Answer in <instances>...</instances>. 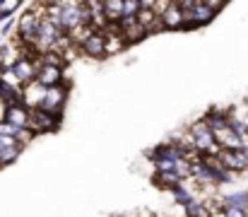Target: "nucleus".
Returning <instances> with one entry per match:
<instances>
[{"mask_svg":"<svg viewBox=\"0 0 248 217\" xmlns=\"http://www.w3.org/2000/svg\"><path fill=\"white\" fill-rule=\"evenodd\" d=\"M178 7L186 15V29H198L205 27L215 19V15L224 7V2L215 0H178Z\"/></svg>","mask_w":248,"mask_h":217,"instance_id":"1","label":"nucleus"},{"mask_svg":"<svg viewBox=\"0 0 248 217\" xmlns=\"http://www.w3.org/2000/svg\"><path fill=\"white\" fill-rule=\"evenodd\" d=\"M188 131H190V135H193L195 150H198L202 157H219L222 147L217 145V140H215V133H212V128L207 126V121H205V118L193 121V123L188 126Z\"/></svg>","mask_w":248,"mask_h":217,"instance_id":"2","label":"nucleus"},{"mask_svg":"<svg viewBox=\"0 0 248 217\" xmlns=\"http://www.w3.org/2000/svg\"><path fill=\"white\" fill-rule=\"evenodd\" d=\"M68 94H70V84H65V82L58 84V87H48V89H46V99H44V104H41V111L53 114V116L61 118L63 106H65V101H68Z\"/></svg>","mask_w":248,"mask_h":217,"instance_id":"3","label":"nucleus"},{"mask_svg":"<svg viewBox=\"0 0 248 217\" xmlns=\"http://www.w3.org/2000/svg\"><path fill=\"white\" fill-rule=\"evenodd\" d=\"M58 126H61V118H58V116L46 114V111H41V109H34V111L29 114V126H27V131H31L34 135H41V133H53Z\"/></svg>","mask_w":248,"mask_h":217,"instance_id":"4","label":"nucleus"},{"mask_svg":"<svg viewBox=\"0 0 248 217\" xmlns=\"http://www.w3.org/2000/svg\"><path fill=\"white\" fill-rule=\"evenodd\" d=\"M128 41L123 39L121 34V27L118 24H108V29L104 32V53L106 56H118L121 51H125Z\"/></svg>","mask_w":248,"mask_h":217,"instance_id":"5","label":"nucleus"},{"mask_svg":"<svg viewBox=\"0 0 248 217\" xmlns=\"http://www.w3.org/2000/svg\"><path fill=\"white\" fill-rule=\"evenodd\" d=\"M44 99H46V87H44V84H39L36 80H34V82H29L27 87H22V104H24L29 111L41 109Z\"/></svg>","mask_w":248,"mask_h":217,"instance_id":"6","label":"nucleus"},{"mask_svg":"<svg viewBox=\"0 0 248 217\" xmlns=\"http://www.w3.org/2000/svg\"><path fill=\"white\" fill-rule=\"evenodd\" d=\"M36 82L44 84L46 89H48V87H58V84H63V82L70 84L65 70H63V68H56V66H41L39 72H36Z\"/></svg>","mask_w":248,"mask_h":217,"instance_id":"7","label":"nucleus"},{"mask_svg":"<svg viewBox=\"0 0 248 217\" xmlns=\"http://www.w3.org/2000/svg\"><path fill=\"white\" fill-rule=\"evenodd\" d=\"M162 17V27L169 29V32H176V29H186V15H183V10L178 7V2H169V7L164 10V15H159Z\"/></svg>","mask_w":248,"mask_h":217,"instance_id":"8","label":"nucleus"},{"mask_svg":"<svg viewBox=\"0 0 248 217\" xmlns=\"http://www.w3.org/2000/svg\"><path fill=\"white\" fill-rule=\"evenodd\" d=\"M29 114L31 111L24 104H15V106H7L2 111V121L10 123V126H15V128H19V131H24L29 126Z\"/></svg>","mask_w":248,"mask_h":217,"instance_id":"9","label":"nucleus"},{"mask_svg":"<svg viewBox=\"0 0 248 217\" xmlns=\"http://www.w3.org/2000/svg\"><path fill=\"white\" fill-rule=\"evenodd\" d=\"M219 159L234 174L236 171H248V159H246V154H244V150H222L219 152Z\"/></svg>","mask_w":248,"mask_h":217,"instance_id":"10","label":"nucleus"},{"mask_svg":"<svg viewBox=\"0 0 248 217\" xmlns=\"http://www.w3.org/2000/svg\"><path fill=\"white\" fill-rule=\"evenodd\" d=\"M138 24L142 27L145 34H155V32L164 29L162 27V17L155 10H142V7H140V15H138Z\"/></svg>","mask_w":248,"mask_h":217,"instance_id":"11","label":"nucleus"},{"mask_svg":"<svg viewBox=\"0 0 248 217\" xmlns=\"http://www.w3.org/2000/svg\"><path fill=\"white\" fill-rule=\"evenodd\" d=\"M80 51H82L84 56H89V58H106V53H104V34L101 32H94L82 44Z\"/></svg>","mask_w":248,"mask_h":217,"instance_id":"12","label":"nucleus"},{"mask_svg":"<svg viewBox=\"0 0 248 217\" xmlns=\"http://www.w3.org/2000/svg\"><path fill=\"white\" fill-rule=\"evenodd\" d=\"M118 27H121V34H123V39L128 41V46L147 36V34L142 32V27L138 24V19H130V22H121Z\"/></svg>","mask_w":248,"mask_h":217,"instance_id":"13","label":"nucleus"},{"mask_svg":"<svg viewBox=\"0 0 248 217\" xmlns=\"http://www.w3.org/2000/svg\"><path fill=\"white\" fill-rule=\"evenodd\" d=\"M104 15L108 24H121L123 19V0H106L104 2Z\"/></svg>","mask_w":248,"mask_h":217,"instance_id":"14","label":"nucleus"},{"mask_svg":"<svg viewBox=\"0 0 248 217\" xmlns=\"http://www.w3.org/2000/svg\"><path fill=\"white\" fill-rule=\"evenodd\" d=\"M227 208L246 210L248 208V191H234V193H227V196H224V210H227Z\"/></svg>","mask_w":248,"mask_h":217,"instance_id":"15","label":"nucleus"},{"mask_svg":"<svg viewBox=\"0 0 248 217\" xmlns=\"http://www.w3.org/2000/svg\"><path fill=\"white\" fill-rule=\"evenodd\" d=\"M155 181H157V186H162L166 191H173L176 186H181V176L178 174H155Z\"/></svg>","mask_w":248,"mask_h":217,"instance_id":"16","label":"nucleus"},{"mask_svg":"<svg viewBox=\"0 0 248 217\" xmlns=\"http://www.w3.org/2000/svg\"><path fill=\"white\" fill-rule=\"evenodd\" d=\"M138 15H140V0H123V19L121 22L138 19Z\"/></svg>","mask_w":248,"mask_h":217,"instance_id":"17","label":"nucleus"},{"mask_svg":"<svg viewBox=\"0 0 248 217\" xmlns=\"http://www.w3.org/2000/svg\"><path fill=\"white\" fill-rule=\"evenodd\" d=\"M19 7H22L19 0H0V17H2V19H10Z\"/></svg>","mask_w":248,"mask_h":217,"instance_id":"18","label":"nucleus"},{"mask_svg":"<svg viewBox=\"0 0 248 217\" xmlns=\"http://www.w3.org/2000/svg\"><path fill=\"white\" fill-rule=\"evenodd\" d=\"M0 84H7L12 89H22V82L15 70H0Z\"/></svg>","mask_w":248,"mask_h":217,"instance_id":"19","label":"nucleus"},{"mask_svg":"<svg viewBox=\"0 0 248 217\" xmlns=\"http://www.w3.org/2000/svg\"><path fill=\"white\" fill-rule=\"evenodd\" d=\"M227 217H246V210H239V208H227L224 210Z\"/></svg>","mask_w":248,"mask_h":217,"instance_id":"20","label":"nucleus"},{"mask_svg":"<svg viewBox=\"0 0 248 217\" xmlns=\"http://www.w3.org/2000/svg\"><path fill=\"white\" fill-rule=\"evenodd\" d=\"M244 154H246V159H248V145H246V147H244Z\"/></svg>","mask_w":248,"mask_h":217,"instance_id":"21","label":"nucleus"},{"mask_svg":"<svg viewBox=\"0 0 248 217\" xmlns=\"http://www.w3.org/2000/svg\"><path fill=\"white\" fill-rule=\"evenodd\" d=\"M246 217H248V215H246Z\"/></svg>","mask_w":248,"mask_h":217,"instance_id":"22","label":"nucleus"}]
</instances>
